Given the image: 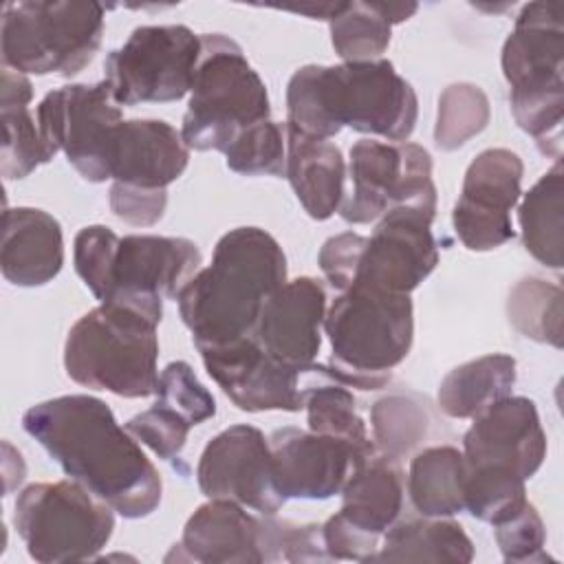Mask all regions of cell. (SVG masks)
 I'll return each instance as SVG.
<instances>
[{"mask_svg": "<svg viewBox=\"0 0 564 564\" xmlns=\"http://www.w3.org/2000/svg\"><path fill=\"white\" fill-rule=\"evenodd\" d=\"M22 427L68 478L88 487L121 518H145L161 505L156 467L101 399L64 394L35 403L24 412Z\"/></svg>", "mask_w": 564, "mask_h": 564, "instance_id": "cell-1", "label": "cell"}, {"mask_svg": "<svg viewBox=\"0 0 564 564\" xmlns=\"http://www.w3.org/2000/svg\"><path fill=\"white\" fill-rule=\"evenodd\" d=\"M419 99L412 84L390 59L341 62L337 66L306 64L286 84V128L328 141L355 132L403 143L414 132Z\"/></svg>", "mask_w": 564, "mask_h": 564, "instance_id": "cell-2", "label": "cell"}, {"mask_svg": "<svg viewBox=\"0 0 564 564\" xmlns=\"http://www.w3.org/2000/svg\"><path fill=\"white\" fill-rule=\"evenodd\" d=\"M286 282V256L260 227H236L214 247L212 264L200 269L176 295L194 346H223L251 337L271 293Z\"/></svg>", "mask_w": 564, "mask_h": 564, "instance_id": "cell-3", "label": "cell"}, {"mask_svg": "<svg viewBox=\"0 0 564 564\" xmlns=\"http://www.w3.org/2000/svg\"><path fill=\"white\" fill-rule=\"evenodd\" d=\"M161 317L163 297L159 295L123 293L99 302L66 335V375L84 388L126 399L154 394Z\"/></svg>", "mask_w": 564, "mask_h": 564, "instance_id": "cell-4", "label": "cell"}, {"mask_svg": "<svg viewBox=\"0 0 564 564\" xmlns=\"http://www.w3.org/2000/svg\"><path fill=\"white\" fill-rule=\"evenodd\" d=\"M330 341L326 372L346 388L381 390L408 357L414 339V306L405 293L352 284L326 308Z\"/></svg>", "mask_w": 564, "mask_h": 564, "instance_id": "cell-5", "label": "cell"}, {"mask_svg": "<svg viewBox=\"0 0 564 564\" xmlns=\"http://www.w3.org/2000/svg\"><path fill=\"white\" fill-rule=\"evenodd\" d=\"M509 106L520 130L542 154L560 159L564 119V20L562 2H529L520 9L500 55Z\"/></svg>", "mask_w": 564, "mask_h": 564, "instance_id": "cell-6", "label": "cell"}, {"mask_svg": "<svg viewBox=\"0 0 564 564\" xmlns=\"http://www.w3.org/2000/svg\"><path fill=\"white\" fill-rule=\"evenodd\" d=\"M269 117L267 86L242 48L220 33L200 35V59L181 126L185 145L225 152L240 132Z\"/></svg>", "mask_w": 564, "mask_h": 564, "instance_id": "cell-7", "label": "cell"}, {"mask_svg": "<svg viewBox=\"0 0 564 564\" xmlns=\"http://www.w3.org/2000/svg\"><path fill=\"white\" fill-rule=\"evenodd\" d=\"M104 4L93 0H26L2 9V66L24 75L82 73L99 51Z\"/></svg>", "mask_w": 564, "mask_h": 564, "instance_id": "cell-8", "label": "cell"}, {"mask_svg": "<svg viewBox=\"0 0 564 564\" xmlns=\"http://www.w3.org/2000/svg\"><path fill=\"white\" fill-rule=\"evenodd\" d=\"M13 524L31 560L86 562L110 542L115 509L82 482H33L15 500Z\"/></svg>", "mask_w": 564, "mask_h": 564, "instance_id": "cell-9", "label": "cell"}, {"mask_svg": "<svg viewBox=\"0 0 564 564\" xmlns=\"http://www.w3.org/2000/svg\"><path fill=\"white\" fill-rule=\"evenodd\" d=\"M200 35L185 24L137 26L123 46L108 53L104 84L117 106L178 101L192 90Z\"/></svg>", "mask_w": 564, "mask_h": 564, "instance_id": "cell-10", "label": "cell"}, {"mask_svg": "<svg viewBox=\"0 0 564 564\" xmlns=\"http://www.w3.org/2000/svg\"><path fill=\"white\" fill-rule=\"evenodd\" d=\"M348 178L350 192L344 196L339 214L350 225L379 220L397 207L436 216L432 156L419 143L359 139L350 148Z\"/></svg>", "mask_w": 564, "mask_h": 564, "instance_id": "cell-11", "label": "cell"}, {"mask_svg": "<svg viewBox=\"0 0 564 564\" xmlns=\"http://www.w3.org/2000/svg\"><path fill=\"white\" fill-rule=\"evenodd\" d=\"M35 119L53 156L64 152L88 183L110 178V141L123 117L104 82L70 84L46 93Z\"/></svg>", "mask_w": 564, "mask_h": 564, "instance_id": "cell-12", "label": "cell"}, {"mask_svg": "<svg viewBox=\"0 0 564 564\" xmlns=\"http://www.w3.org/2000/svg\"><path fill=\"white\" fill-rule=\"evenodd\" d=\"M196 350L207 375L242 412H300L306 388L324 375V366L302 370L271 357L253 337Z\"/></svg>", "mask_w": 564, "mask_h": 564, "instance_id": "cell-13", "label": "cell"}, {"mask_svg": "<svg viewBox=\"0 0 564 564\" xmlns=\"http://www.w3.org/2000/svg\"><path fill=\"white\" fill-rule=\"evenodd\" d=\"M196 480L203 496L238 502L260 516H275L286 502L275 485L269 438L245 423L218 432L205 445Z\"/></svg>", "mask_w": 564, "mask_h": 564, "instance_id": "cell-14", "label": "cell"}, {"mask_svg": "<svg viewBox=\"0 0 564 564\" xmlns=\"http://www.w3.org/2000/svg\"><path fill=\"white\" fill-rule=\"evenodd\" d=\"M522 159L507 148H487L469 163L452 212L463 247L491 251L516 236L511 209L522 196Z\"/></svg>", "mask_w": 564, "mask_h": 564, "instance_id": "cell-15", "label": "cell"}, {"mask_svg": "<svg viewBox=\"0 0 564 564\" xmlns=\"http://www.w3.org/2000/svg\"><path fill=\"white\" fill-rule=\"evenodd\" d=\"M432 220L434 216L410 207L383 214L366 236L352 284L410 295L438 264Z\"/></svg>", "mask_w": 564, "mask_h": 564, "instance_id": "cell-16", "label": "cell"}, {"mask_svg": "<svg viewBox=\"0 0 564 564\" xmlns=\"http://www.w3.org/2000/svg\"><path fill=\"white\" fill-rule=\"evenodd\" d=\"M267 438L275 485L286 500H328L341 494L352 469L368 458L346 441L291 425L273 430Z\"/></svg>", "mask_w": 564, "mask_h": 564, "instance_id": "cell-17", "label": "cell"}, {"mask_svg": "<svg viewBox=\"0 0 564 564\" xmlns=\"http://www.w3.org/2000/svg\"><path fill=\"white\" fill-rule=\"evenodd\" d=\"M465 465H491L529 480L546 458V434L527 397H505L471 419L463 436Z\"/></svg>", "mask_w": 564, "mask_h": 564, "instance_id": "cell-18", "label": "cell"}, {"mask_svg": "<svg viewBox=\"0 0 564 564\" xmlns=\"http://www.w3.org/2000/svg\"><path fill=\"white\" fill-rule=\"evenodd\" d=\"M326 308L319 280L308 275L286 280L264 302L251 337L280 361L302 370L313 368L322 348Z\"/></svg>", "mask_w": 564, "mask_h": 564, "instance_id": "cell-19", "label": "cell"}, {"mask_svg": "<svg viewBox=\"0 0 564 564\" xmlns=\"http://www.w3.org/2000/svg\"><path fill=\"white\" fill-rule=\"evenodd\" d=\"M200 264L203 256L189 238L128 234L117 242L106 300L123 293L176 300Z\"/></svg>", "mask_w": 564, "mask_h": 564, "instance_id": "cell-20", "label": "cell"}, {"mask_svg": "<svg viewBox=\"0 0 564 564\" xmlns=\"http://www.w3.org/2000/svg\"><path fill=\"white\" fill-rule=\"evenodd\" d=\"M189 163L181 132L163 119L117 123L110 141V178L143 189H167Z\"/></svg>", "mask_w": 564, "mask_h": 564, "instance_id": "cell-21", "label": "cell"}, {"mask_svg": "<svg viewBox=\"0 0 564 564\" xmlns=\"http://www.w3.org/2000/svg\"><path fill=\"white\" fill-rule=\"evenodd\" d=\"M185 560L200 564H260V518L247 507L209 498L185 522L181 540L165 562Z\"/></svg>", "mask_w": 564, "mask_h": 564, "instance_id": "cell-22", "label": "cell"}, {"mask_svg": "<svg viewBox=\"0 0 564 564\" xmlns=\"http://www.w3.org/2000/svg\"><path fill=\"white\" fill-rule=\"evenodd\" d=\"M64 264V236L55 216L37 207H7L2 214L0 269L24 289L48 284Z\"/></svg>", "mask_w": 564, "mask_h": 564, "instance_id": "cell-23", "label": "cell"}, {"mask_svg": "<svg viewBox=\"0 0 564 564\" xmlns=\"http://www.w3.org/2000/svg\"><path fill=\"white\" fill-rule=\"evenodd\" d=\"M403 491L405 476L399 460L377 452L361 460L344 482L337 516L361 535L381 544L383 533L401 513Z\"/></svg>", "mask_w": 564, "mask_h": 564, "instance_id": "cell-24", "label": "cell"}, {"mask_svg": "<svg viewBox=\"0 0 564 564\" xmlns=\"http://www.w3.org/2000/svg\"><path fill=\"white\" fill-rule=\"evenodd\" d=\"M286 178L313 220H328L346 196V161L341 150L322 139L304 137L284 126Z\"/></svg>", "mask_w": 564, "mask_h": 564, "instance_id": "cell-25", "label": "cell"}, {"mask_svg": "<svg viewBox=\"0 0 564 564\" xmlns=\"http://www.w3.org/2000/svg\"><path fill=\"white\" fill-rule=\"evenodd\" d=\"M33 99V86L24 73L2 66L0 86V119H2V154L0 170L7 181L29 176L35 167L53 159L37 119L31 115L29 104Z\"/></svg>", "mask_w": 564, "mask_h": 564, "instance_id": "cell-26", "label": "cell"}, {"mask_svg": "<svg viewBox=\"0 0 564 564\" xmlns=\"http://www.w3.org/2000/svg\"><path fill=\"white\" fill-rule=\"evenodd\" d=\"M516 359L511 355H482L449 370L436 392L438 408L452 419H474L496 401L511 394Z\"/></svg>", "mask_w": 564, "mask_h": 564, "instance_id": "cell-27", "label": "cell"}, {"mask_svg": "<svg viewBox=\"0 0 564 564\" xmlns=\"http://www.w3.org/2000/svg\"><path fill=\"white\" fill-rule=\"evenodd\" d=\"M408 496L423 518H452L465 511V458L452 445L416 452L408 471Z\"/></svg>", "mask_w": 564, "mask_h": 564, "instance_id": "cell-28", "label": "cell"}, {"mask_svg": "<svg viewBox=\"0 0 564 564\" xmlns=\"http://www.w3.org/2000/svg\"><path fill=\"white\" fill-rule=\"evenodd\" d=\"M474 560V544L465 529L449 518H419L394 522L372 562H458Z\"/></svg>", "mask_w": 564, "mask_h": 564, "instance_id": "cell-29", "label": "cell"}, {"mask_svg": "<svg viewBox=\"0 0 564 564\" xmlns=\"http://www.w3.org/2000/svg\"><path fill=\"white\" fill-rule=\"evenodd\" d=\"M518 220L524 249L544 267L560 271L564 251V170L555 159L540 181L524 194Z\"/></svg>", "mask_w": 564, "mask_h": 564, "instance_id": "cell-30", "label": "cell"}, {"mask_svg": "<svg viewBox=\"0 0 564 564\" xmlns=\"http://www.w3.org/2000/svg\"><path fill=\"white\" fill-rule=\"evenodd\" d=\"M304 410L308 419V430L346 441L357 452L370 456L377 445L370 441L368 427L357 412V401L352 392L326 377L322 383L313 381L304 394Z\"/></svg>", "mask_w": 564, "mask_h": 564, "instance_id": "cell-31", "label": "cell"}, {"mask_svg": "<svg viewBox=\"0 0 564 564\" xmlns=\"http://www.w3.org/2000/svg\"><path fill=\"white\" fill-rule=\"evenodd\" d=\"M562 300L564 295L560 284L542 278H522L509 291L507 317L520 335L553 348H562Z\"/></svg>", "mask_w": 564, "mask_h": 564, "instance_id": "cell-32", "label": "cell"}, {"mask_svg": "<svg viewBox=\"0 0 564 564\" xmlns=\"http://www.w3.org/2000/svg\"><path fill=\"white\" fill-rule=\"evenodd\" d=\"M328 26L333 48L344 62L381 59L392 37V22L381 2H344Z\"/></svg>", "mask_w": 564, "mask_h": 564, "instance_id": "cell-33", "label": "cell"}, {"mask_svg": "<svg viewBox=\"0 0 564 564\" xmlns=\"http://www.w3.org/2000/svg\"><path fill=\"white\" fill-rule=\"evenodd\" d=\"M527 480L502 467L465 465V511L487 524L513 518L527 502Z\"/></svg>", "mask_w": 564, "mask_h": 564, "instance_id": "cell-34", "label": "cell"}, {"mask_svg": "<svg viewBox=\"0 0 564 564\" xmlns=\"http://www.w3.org/2000/svg\"><path fill=\"white\" fill-rule=\"evenodd\" d=\"M491 117L485 90L469 82L449 84L438 97L434 126V143L438 150L452 152L480 134Z\"/></svg>", "mask_w": 564, "mask_h": 564, "instance_id": "cell-35", "label": "cell"}, {"mask_svg": "<svg viewBox=\"0 0 564 564\" xmlns=\"http://www.w3.org/2000/svg\"><path fill=\"white\" fill-rule=\"evenodd\" d=\"M427 412L405 394H388L370 410L372 441L377 449L397 460L408 456L427 434Z\"/></svg>", "mask_w": 564, "mask_h": 564, "instance_id": "cell-36", "label": "cell"}, {"mask_svg": "<svg viewBox=\"0 0 564 564\" xmlns=\"http://www.w3.org/2000/svg\"><path fill=\"white\" fill-rule=\"evenodd\" d=\"M231 172L245 176H286L284 126L267 119L245 132L223 152Z\"/></svg>", "mask_w": 564, "mask_h": 564, "instance_id": "cell-37", "label": "cell"}, {"mask_svg": "<svg viewBox=\"0 0 564 564\" xmlns=\"http://www.w3.org/2000/svg\"><path fill=\"white\" fill-rule=\"evenodd\" d=\"M260 553L262 562H328L322 524H297L278 520L275 516L260 518Z\"/></svg>", "mask_w": 564, "mask_h": 564, "instance_id": "cell-38", "label": "cell"}, {"mask_svg": "<svg viewBox=\"0 0 564 564\" xmlns=\"http://www.w3.org/2000/svg\"><path fill=\"white\" fill-rule=\"evenodd\" d=\"M156 401L181 414L192 427L216 414V401L212 392L198 381L187 361L167 364L156 383Z\"/></svg>", "mask_w": 564, "mask_h": 564, "instance_id": "cell-39", "label": "cell"}, {"mask_svg": "<svg viewBox=\"0 0 564 564\" xmlns=\"http://www.w3.org/2000/svg\"><path fill=\"white\" fill-rule=\"evenodd\" d=\"M117 242H119V236L104 225H88L79 229V234L75 236V245H73L75 271L99 302H104L108 295L110 264H112Z\"/></svg>", "mask_w": 564, "mask_h": 564, "instance_id": "cell-40", "label": "cell"}, {"mask_svg": "<svg viewBox=\"0 0 564 564\" xmlns=\"http://www.w3.org/2000/svg\"><path fill=\"white\" fill-rule=\"evenodd\" d=\"M123 427L163 460L178 458L192 430V425L181 414L159 401H154L152 408L132 416Z\"/></svg>", "mask_w": 564, "mask_h": 564, "instance_id": "cell-41", "label": "cell"}, {"mask_svg": "<svg viewBox=\"0 0 564 564\" xmlns=\"http://www.w3.org/2000/svg\"><path fill=\"white\" fill-rule=\"evenodd\" d=\"M496 542L505 562H546V529L533 502H527L513 518L496 524Z\"/></svg>", "mask_w": 564, "mask_h": 564, "instance_id": "cell-42", "label": "cell"}, {"mask_svg": "<svg viewBox=\"0 0 564 564\" xmlns=\"http://www.w3.org/2000/svg\"><path fill=\"white\" fill-rule=\"evenodd\" d=\"M167 205V189H143L126 183H112L110 209L112 214L134 227H150L163 218Z\"/></svg>", "mask_w": 564, "mask_h": 564, "instance_id": "cell-43", "label": "cell"}, {"mask_svg": "<svg viewBox=\"0 0 564 564\" xmlns=\"http://www.w3.org/2000/svg\"><path fill=\"white\" fill-rule=\"evenodd\" d=\"M364 242L366 236L357 231H341L322 245L317 264L335 291H346L352 284Z\"/></svg>", "mask_w": 564, "mask_h": 564, "instance_id": "cell-44", "label": "cell"}, {"mask_svg": "<svg viewBox=\"0 0 564 564\" xmlns=\"http://www.w3.org/2000/svg\"><path fill=\"white\" fill-rule=\"evenodd\" d=\"M324 546L330 560H352V562H372L379 551V542L361 535L348 527L337 513L322 524Z\"/></svg>", "mask_w": 564, "mask_h": 564, "instance_id": "cell-45", "label": "cell"}]
</instances>
